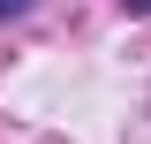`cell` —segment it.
Returning <instances> with one entry per match:
<instances>
[{
	"instance_id": "6da1fadb",
	"label": "cell",
	"mask_w": 151,
	"mask_h": 144,
	"mask_svg": "<svg viewBox=\"0 0 151 144\" xmlns=\"http://www.w3.org/2000/svg\"><path fill=\"white\" fill-rule=\"evenodd\" d=\"M23 8H30V0H0V23H8V15H23Z\"/></svg>"
},
{
	"instance_id": "7a4b0ae2",
	"label": "cell",
	"mask_w": 151,
	"mask_h": 144,
	"mask_svg": "<svg viewBox=\"0 0 151 144\" xmlns=\"http://www.w3.org/2000/svg\"><path fill=\"white\" fill-rule=\"evenodd\" d=\"M121 8H129V15H151V0H121Z\"/></svg>"
}]
</instances>
